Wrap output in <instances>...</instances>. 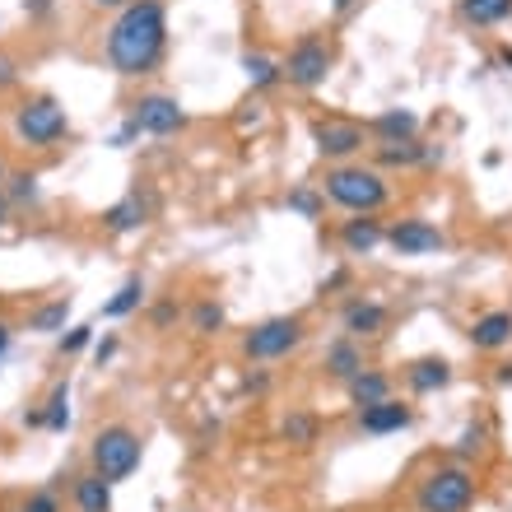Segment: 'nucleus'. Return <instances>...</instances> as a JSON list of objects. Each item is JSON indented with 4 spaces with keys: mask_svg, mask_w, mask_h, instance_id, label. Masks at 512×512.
Instances as JSON below:
<instances>
[{
    "mask_svg": "<svg viewBox=\"0 0 512 512\" xmlns=\"http://www.w3.org/2000/svg\"><path fill=\"white\" fill-rule=\"evenodd\" d=\"M503 66H508V70H512V47H503Z\"/></svg>",
    "mask_w": 512,
    "mask_h": 512,
    "instance_id": "ea45409f",
    "label": "nucleus"
},
{
    "mask_svg": "<svg viewBox=\"0 0 512 512\" xmlns=\"http://www.w3.org/2000/svg\"><path fill=\"white\" fill-rule=\"evenodd\" d=\"M298 340H303V322L298 317H270V322L247 331L243 350L256 364H270V359H284L289 350H298Z\"/></svg>",
    "mask_w": 512,
    "mask_h": 512,
    "instance_id": "423d86ee",
    "label": "nucleus"
},
{
    "mask_svg": "<svg viewBox=\"0 0 512 512\" xmlns=\"http://www.w3.org/2000/svg\"><path fill=\"white\" fill-rule=\"evenodd\" d=\"M415 424V410L401 401H378V405H364L359 410V429L373 433V438H382V433H401Z\"/></svg>",
    "mask_w": 512,
    "mask_h": 512,
    "instance_id": "9b49d317",
    "label": "nucleus"
},
{
    "mask_svg": "<svg viewBox=\"0 0 512 512\" xmlns=\"http://www.w3.org/2000/svg\"><path fill=\"white\" fill-rule=\"evenodd\" d=\"M191 326H196L201 336H210V331H219V326H224V308L205 298V303H196V312H191Z\"/></svg>",
    "mask_w": 512,
    "mask_h": 512,
    "instance_id": "cd10ccee",
    "label": "nucleus"
},
{
    "mask_svg": "<svg viewBox=\"0 0 512 512\" xmlns=\"http://www.w3.org/2000/svg\"><path fill=\"white\" fill-rule=\"evenodd\" d=\"M512 14V0H461V19L475 28H489V24H503Z\"/></svg>",
    "mask_w": 512,
    "mask_h": 512,
    "instance_id": "aec40b11",
    "label": "nucleus"
},
{
    "mask_svg": "<svg viewBox=\"0 0 512 512\" xmlns=\"http://www.w3.org/2000/svg\"><path fill=\"white\" fill-rule=\"evenodd\" d=\"M75 503H80V512H112V485L103 475H84V480H75Z\"/></svg>",
    "mask_w": 512,
    "mask_h": 512,
    "instance_id": "a211bd4d",
    "label": "nucleus"
},
{
    "mask_svg": "<svg viewBox=\"0 0 512 512\" xmlns=\"http://www.w3.org/2000/svg\"><path fill=\"white\" fill-rule=\"evenodd\" d=\"M326 70H331V47L322 38H298L284 56V80L294 84V89H317L326 80Z\"/></svg>",
    "mask_w": 512,
    "mask_h": 512,
    "instance_id": "0eeeda50",
    "label": "nucleus"
},
{
    "mask_svg": "<svg viewBox=\"0 0 512 512\" xmlns=\"http://www.w3.org/2000/svg\"><path fill=\"white\" fill-rule=\"evenodd\" d=\"M131 122L140 126L145 135H173V131L187 126V112H182V103L168 98V94H145L131 108Z\"/></svg>",
    "mask_w": 512,
    "mask_h": 512,
    "instance_id": "6e6552de",
    "label": "nucleus"
},
{
    "mask_svg": "<svg viewBox=\"0 0 512 512\" xmlns=\"http://www.w3.org/2000/svg\"><path fill=\"white\" fill-rule=\"evenodd\" d=\"M47 429L52 433L70 429V382H56L52 396H47Z\"/></svg>",
    "mask_w": 512,
    "mask_h": 512,
    "instance_id": "393cba45",
    "label": "nucleus"
},
{
    "mask_svg": "<svg viewBox=\"0 0 512 512\" xmlns=\"http://www.w3.org/2000/svg\"><path fill=\"white\" fill-rule=\"evenodd\" d=\"M382 238H387V233H382V224L373 215H359V219H350V224H345V233H340V243L350 247L354 256H368L373 252V247L382 243Z\"/></svg>",
    "mask_w": 512,
    "mask_h": 512,
    "instance_id": "4468645a",
    "label": "nucleus"
},
{
    "mask_svg": "<svg viewBox=\"0 0 512 512\" xmlns=\"http://www.w3.org/2000/svg\"><path fill=\"white\" fill-rule=\"evenodd\" d=\"M512 340V312L508 308H494L485 317H475L471 326V345L475 350H503Z\"/></svg>",
    "mask_w": 512,
    "mask_h": 512,
    "instance_id": "f8f14e48",
    "label": "nucleus"
},
{
    "mask_svg": "<svg viewBox=\"0 0 512 512\" xmlns=\"http://www.w3.org/2000/svg\"><path fill=\"white\" fill-rule=\"evenodd\" d=\"M429 159V149L419 145V140H391V145H378V163L387 168H410V163Z\"/></svg>",
    "mask_w": 512,
    "mask_h": 512,
    "instance_id": "5701e85b",
    "label": "nucleus"
},
{
    "mask_svg": "<svg viewBox=\"0 0 512 512\" xmlns=\"http://www.w3.org/2000/svg\"><path fill=\"white\" fill-rule=\"evenodd\" d=\"M312 145L322 159H350L364 149V126L359 122H340V117H326V122H312Z\"/></svg>",
    "mask_w": 512,
    "mask_h": 512,
    "instance_id": "1a4fd4ad",
    "label": "nucleus"
},
{
    "mask_svg": "<svg viewBox=\"0 0 512 512\" xmlns=\"http://www.w3.org/2000/svg\"><path fill=\"white\" fill-rule=\"evenodd\" d=\"M387 326V308L382 303H350L345 308V331L350 336H378Z\"/></svg>",
    "mask_w": 512,
    "mask_h": 512,
    "instance_id": "f3484780",
    "label": "nucleus"
},
{
    "mask_svg": "<svg viewBox=\"0 0 512 512\" xmlns=\"http://www.w3.org/2000/svg\"><path fill=\"white\" fill-rule=\"evenodd\" d=\"M419 512H471L475 503V480L461 466H443L419 485Z\"/></svg>",
    "mask_w": 512,
    "mask_h": 512,
    "instance_id": "20e7f679",
    "label": "nucleus"
},
{
    "mask_svg": "<svg viewBox=\"0 0 512 512\" xmlns=\"http://www.w3.org/2000/svg\"><path fill=\"white\" fill-rule=\"evenodd\" d=\"M14 131H19L24 145L47 149V145H56V140L70 131V117H66V108H61L56 98H28L24 108L14 112Z\"/></svg>",
    "mask_w": 512,
    "mask_h": 512,
    "instance_id": "39448f33",
    "label": "nucleus"
},
{
    "mask_svg": "<svg viewBox=\"0 0 512 512\" xmlns=\"http://www.w3.org/2000/svg\"><path fill=\"white\" fill-rule=\"evenodd\" d=\"M66 317H70V298H56V303H47V308H38L33 312V331H61L66 326Z\"/></svg>",
    "mask_w": 512,
    "mask_h": 512,
    "instance_id": "a878e982",
    "label": "nucleus"
},
{
    "mask_svg": "<svg viewBox=\"0 0 512 512\" xmlns=\"http://www.w3.org/2000/svg\"><path fill=\"white\" fill-rule=\"evenodd\" d=\"M5 210H10V196H0V224H5Z\"/></svg>",
    "mask_w": 512,
    "mask_h": 512,
    "instance_id": "58836bf2",
    "label": "nucleus"
},
{
    "mask_svg": "<svg viewBox=\"0 0 512 512\" xmlns=\"http://www.w3.org/2000/svg\"><path fill=\"white\" fill-rule=\"evenodd\" d=\"M280 433H284V438H289L294 447H308V443H317V419H312V415H289Z\"/></svg>",
    "mask_w": 512,
    "mask_h": 512,
    "instance_id": "bb28decb",
    "label": "nucleus"
},
{
    "mask_svg": "<svg viewBox=\"0 0 512 512\" xmlns=\"http://www.w3.org/2000/svg\"><path fill=\"white\" fill-rule=\"evenodd\" d=\"M387 243L401 256H429V252L443 247V233L433 229L429 219H401V224H391L387 229Z\"/></svg>",
    "mask_w": 512,
    "mask_h": 512,
    "instance_id": "9d476101",
    "label": "nucleus"
},
{
    "mask_svg": "<svg viewBox=\"0 0 512 512\" xmlns=\"http://www.w3.org/2000/svg\"><path fill=\"white\" fill-rule=\"evenodd\" d=\"M405 382L415 391H443L452 382V364L447 359H415V364L405 368Z\"/></svg>",
    "mask_w": 512,
    "mask_h": 512,
    "instance_id": "ddd939ff",
    "label": "nucleus"
},
{
    "mask_svg": "<svg viewBox=\"0 0 512 512\" xmlns=\"http://www.w3.org/2000/svg\"><path fill=\"white\" fill-rule=\"evenodd\" d=\"M135 135H140V126H135V122H126V126H122V131H117V135H112V145H117V149H122V145H131V140H135Z\"/></svg>",
    "mask_w": 512,
    "mask_h": 512,
    "instance_id": "72a5a7b5",
    "label": "nucleus"
},
{
    "mask_svg": "<svg viewBox=\"0 0 512 512\" xmlns=\"http://www.w3.org/2000/svg\"><path fill=\"white\" fill-rule=\"evenodd\" d=\"M140 298H145V284H140V275H131V280L103 303V317H131V312L140 308Z\"/></svg>",
    "mask_w": 512,
    "mask_h": 512,
    "instance_id": "b1692460",
    "label": "nucleus"
},
{
    "mask_svg": "<svg viewBox=\"0 0 512 512\" xmlns=\"http://www.w3.org/2000/svg\"><path fill=\"white\" fill-rule=\"evenodd\" d=\"M326 196L354 215H373L387 205V182H382L378 168H354V163H340L326 173Z\"/></svg>",
    "mask_w": 512,
    "mask_h": 512,
    "instance_id": "f03ea898",
    "label": "nucleus"
},
{
    "mask_svg": "<svg viewBox=\"0 0 512 512\" xmlns=\"http://www.w3.org/2000/svg\"><path fill=\"white\" fill-rule=\"evenodd\" d=\"M5 345H10V331H5V326H0V354H5Z\"/></svg>",
    "mask_w": 512,
    "mask_h": 512,
    "instance_id": "4c0bfd02",
    "label": "nucleus"
},
{
    "mask_svg": "<svg viewBox=\"0 0 512 512\" xmlns=\"http://www.w3.org/2000/svg\"><path fill=\"white\" fill-rule=\"evenodd\" d=\"M373 131L382 135V145H391V140H415L419 117L410 108H391V112H382V117H373Z\"/></svg>",
    "mask_w": 512,
    "mask_h": 512,
    "instance_id": "dca6fc26",
    "label": "nucleus"
},
{
    "mask_svg": "<svg viewBox=\"0 0 512 512\" xmlns=\"http://www.w3.org/2000/svg\"><path fill=\"white\" fill-rule=\"evenodd\" d=\"M24 512H61V503H56V494H47V489H38V494H28Z\"/></svg>",
    "mask_w": 512,
    "mask_h": 512,
    "instance_id": "2f4dec72",
    "label": "nucleus"
},
{
    "mask_svg": "<svg viewBox=\"0 0 512 512\" xmlns=\"http://www.w3.org/2000/svg\"><path fill=\"white\" fill-rule=\"evenodd\" d=\"M163 42H168L163 5L159 0H131L108 33V61L117 75L135 80V75H149V70L159 66Z\"/></svg>",
    "mask_w": 512,
    "mask_h": 512,
    "instance_id": "f257e3e1",
    "label": "nucleus"
},
{
    "mask_svg": "<svg viewBox=\"0 0 512 512\" xmlns=\"http://www.w3.org/2000/svg\"><path fill=\"white\" fill-rule=\"evenodd\" d=\"M173 317H177V308H173V303H159V308H154V326H159V331H163V326H168V322H173Z\"/></svg>",
    "mask_w": 512,
    "mask_h": 512,
    "instance_id": "f704fd0d",
    "label": "nucleus"
},
{
    "mask_svg": "<svg viewBox=\"0 0 512 512\" xmlns=\"http://www.w3.org/2000/svg\"><path fill=\"white\" fill-rule=\"evenodd\" d=\"M140 224H145V201H140V196H126V201H117L108 215H103V229L108 233H131V229H140Z\"/></svg>",
    "mask_w": 512,
    "mask_h": 512,
    "instance_id": "412c9836",
    "label": "nucleus"
},
{
    "mask_svg": "<svg viewBox=\"0 0 512 512\" xmlns=\"http://www.w3.org/2000/svg\"><path fill=\"white\" fill-rule=\"evenodd\" d=\"M480 438H485V433H480V429H466V433H461V452H466V457H471V452H480Z\"/></svg>",
    "mask_w": 512,
    "mask_h": 512,
    "instance_id": "473e14b6",
    "label": "nucleus"
},
{
    "mask_svg": "<svg viewBox=\"0 0 512 512\" xmlns=\"http://www.w3.org/2000/svg\"><path fill=\"white\" fill-rule=\"evenodd\" d=\"M89 340H94V326H70L66 336H61V354H80Z\"/></svg>",
    "mask_w": 512,
    "mask_h": 512,
    "instance_id": "7c9ffc66",
    "label": "nucleus"
},
{
    "mask_svg": "<svg viewBox=\"0 0 512 512\" xmlns=\"http://www.w3.org/2000/svg\"><path fill=\"white\" fill-rule=\"evenodd\" d=\"M350 396H354V405L391 401V378H387V373H373V368H364L359 378H350Z\"/></svg>",
    "mask_w": 512,
    "mask_h": 512,
    "instance_id": "6ab92c4d",
    "label": "nucleus"
},
{
    "mask_svg": "<svg viewBox=\"0 0 512 512\" xmlns=\"http://www.w3.org/2000/svg\"><path fill=\"white\" fill-rule=\"evenodd\" d=\"M243 75H247L252 89H270L275 80H284V66L280 61H270V56H261V52H247L243 56Z\"/></svg>",
    "mask_w": 512,
    "mask_h": 512,
    "instance_id": "4be33fe9",
    "label": "nucleus"
},
{
    "mask_svg": "<svg viewBox=\"0 0 512 512\" xmlns=\"http://www.w3.org/2000/svg\"><path fill=\"white\" fill-rule=\"evenodd\" d=\"M94 354H98V364H108L112 354H117V340H112V336H108V340H103V345H98V350H94Z\"/></svg>",
    "mask_w": 512,
    "mask_h": 512,
    "instance_id": "c9c22d12",
    "label": "nucleus"
},
{
    "mask_svg": "<svg viewBox=\"0 0 512 512\" xmlns=\"http://www.w3.org/2000/svg\"><path fill=\"white\" fill-rule=\"evenodd\" d=\"M336 5H340V10H345V5H350V0H336Z\"/></svg>",
    "mask_w": 512,
    "mask_h": 512,
    "instance_id": "a19ab883",
    "label": "nucleus"
},
{
    "mask_svg": "<svg viewBox=\"0 0 512 512\" xmlns=\"http://www.w3.org/2000/svg\"><path fill=\"white\" fill-rule=\"evenodd\" d=\"M289 210H298L303 219H322V196L312 187H294L289 191Z\"/></svg>",
    "mask_w": 512,
    "mask_h": 512,
    "instance_id": "c85d7f7f",
    "label": "nucleus"
},
{
    "mask_svg": "<svg viewBox=\"0 0 512 512\" xmlns=\"http://www.w3.org/2000/svg\"><path fill=\"white\" fill-rule=\"evenodd\" d=\"M89 5H98V10H126L131 0H89Z\"/></svg>",
    "mask_w": 512,
    "mask_h": 512,
    "instance_id": "e433bc0d",
    "label": "nucleus"
},
{
    "mask_svg": "<svg viewBox=\"0 0 512 512\" xmlns=\"http://www.w3.org/2000/svg\"><path fill=\"white\" fill-rule=\"evenodd\" d=\"M10 201H19V205L38 201V177H33V173H14L10 177Z\"/></svg>",
    "mask_w": 512,
    "mask_h": 512,
    "instance_id": "c756f323",
    "label": "nucleus"
},
{
    "mask_svg": "<svg viewBox=\"0 0 512 512\" xmlns=\"http://www.w3.org/2000/svg\"><path fill=\"white\" fill-rule=\"evenodd\" d=\"M0 182H5V163H0Z\"/></svg>",
    "mask_w": 512,
    "mask_h": 512,
    "instance_id": "79ce46f5",
    "label": "nucleus"
},
{
    "mask_svg": "<svg viewBox=\"0 0 512 512\" xmlns=\"http://www.w3.org/2000/svg\"><path fill=\"white\" fill-rule=\"evenodd\" d=\"M145 457V443H140V433H131L126 424H108V429L94 438V475H103L108 485L126 480V475L140 466Z\"/></svg>",
    "mask_w": 512,
    "mask_h": 512,
    "instance_id": "7ed1b4c3",
    "label": "nucleus"
},
{
    "mask_svg": "<svg viewBox=\"0 0 512 512\" xmlns=\"http://www.w3.org/2000/svg\"><path fill=\"white\" fill-rule=\"evenodd\" d=\"M326 373L340 382H350L364 373V354L354 350V340H336V345H326Z\"/></svg>",
    "mask_w": 512,
    "mask_h": 512,
    "instance_id": "2eb2a0df",
    "label": "nucleus"
}]
</instances>
